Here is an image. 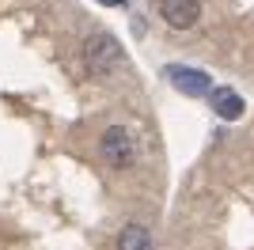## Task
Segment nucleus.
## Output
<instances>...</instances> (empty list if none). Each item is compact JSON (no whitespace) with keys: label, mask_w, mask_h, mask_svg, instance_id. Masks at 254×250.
<instances>
[{"label":"nucleus","mask_w":254,"mask_h":250,"mask_svg":"<svg viewBox=\"0 0 254 250\" xmlns=\"http://www.w3.org/2000/svg\"><path fill=\"white\" fill-rule=\"evenodd\" d=\"M159 15L175 31H190L201 19V0H159Z\"/></svg>","instance_id":"nucleus-4"},{"label":"nucleus","mask_w":254,"mask_h":250,"mask_svg":"<svg viewBox=\"0 0 254 250\" xmlns=\"http://www.w3.org/2000/svg\"><path fill=\"white\" fill-rule=\"evenodd\" d=\"M118 250H156V243H152V231L144 228V224H126V228L118 231Z\"/></svg>","instance_id":"nucleus-6"},{"label":"nucleus","mask_w":254,"mask_h":250,"mask_svg":"<svg viewBox=\"0 0 254 250\" xmlns=\"http://www.w3.org/2000/svg\"><path fill=\"white\" fill-rule=\"evenodd\" d=\"M99 156L106 159V167H114V171H129L140 156L133 129H129V125H106L103 136H99Z\"/></svg>","instance_id":"nucleus-1"},{"label":"nucleus","mask_w":254,"mask_h":250,"mask_svg":"<svg viewBox=\"0 0 254 250\" xmlns=\"http://www.w3.org/2000/svg\"><path fill=\"white\" fill-rule=\"evenodd\" d=\"M99 4H106V8H126L129 0H99Z\"/></svg>","instance_id":"nucleus-7"},{"label":"nucleus","mask_w":254,"mask_h":250,"mask_svg":"<svg viewBox=\"0 0 254 250\" xmlns=\"http://www.w3.org/2000/svg\"><path fill=\"white\" fill-rule=\"evenodd\" d=\"M167 80H171L175 91L190 95V99L212 95V76L201 72V68H190V64H167Z\"/></svg>","instance_id":"nucleus-3"},{"label":"nucleus","mask_w":254,"mask_h":250,"mask_svg":"<svg viewBox=\"0 0 254 250\" xmlns=\"http://www.w3.org/2000/svg\"><path fill=\"white\" fill-rule=\"evenodd\" d=\"M209 106H212V114L224 118V122H235V118H243V95L232 91V87H212Z\"/></svg>","instance_id":"nucleus-5"},{"label":"nucleus","mask_w":254,"mask_h":250,"mask_svg":"<svg viewBox=\"0 0 254 250\" xmlns=\"http://www.w3.org/2000/svg\"><path fill=\"white\" fill-rule=\"evenodd\" d=\"M84 61H87V68L95 76H110V72H118V68L126 64V53H122V46H118L114 34L99 31V34H91V38L84 42Z\"/></svg>","instance_id":"nucleus-2"}]
</instances>
